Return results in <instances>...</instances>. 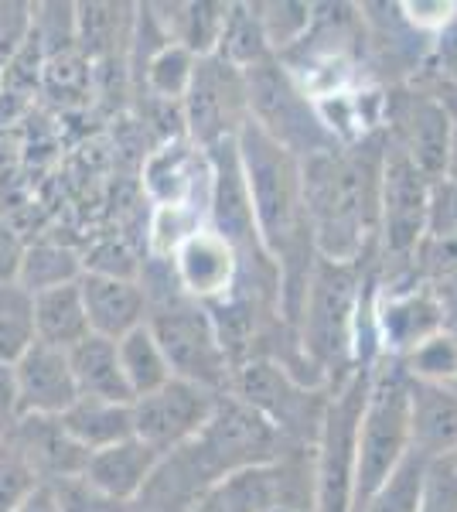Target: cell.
<instances>
[{
  "mask_svg": "<svg viewBox=\"0 0 457 512\" xmlns=\"http://www.w3.org/2000/svg\"><path fill=\"white\" fill-rule=\"evenodd\" d=\"M21 420H24V410H21L18 383H14V369L0 366V441L18 431Z\"/></svg>",
  "mask_w": 457,
  "mask_h": 512,
  "instance_id": "e575fe53",
  "label": "cell"
},
{
  "mask_svg": "<svg viewBox=\"0 0 457 512\" xmlns=\"http://www.w3.org/2000/svg\"><path fill=\"white\" fill-rule=\"evenodd\" d=\"M79 294L82 308H86L89 332L99 338H123L147 321L151 301H147L140 280H123V277H106V274H82L79 277Z\"/></svg>",
  "mask_w": 457,
  "mask_h": 512,
  "instance_id": "2e32d148",
  "label": "cell"
},
{
  "mask_svg": "<svg viewBox=\"0 0 457 512\" xmlns=\"http://www.w3.org/2000/svg\"><path fill=\"white\" fill-rule=\"evenodd\" d=\"M222 62H229L232 69L246 72L249 65L270 59L267 38H263L260 18H256L253 4H229L226 11V24H222V38L219 48H215Z\"/></svg>",
  "mask_w": 457,
  "mask_h": 512,
  "instance_id": "d4e9b609",
  "label": "cell"
},
{
  "mask_svg": "<svg viewBox=\"0 0 457 512\" xmlns=\"http://www.w3.org/2000/svg\"><path fill=\"white\" fill-rule=\"evenodd\" d=\"M147 328L161 345L174 379H185V383H195L212 393H229L236 366H232L205 304L174 291L161 301H151Z\"/></svg>",
  "mask_w": 457,
  "mask_h": 512,
  "instance_id": "277c9868",
  "label": "cell"
},
{
  "mask_svg": "<svg viewBox=\"0 0 457 512\" xmlns=\"http://www.w3.org/2000/svg\"><path fill=\"white\" fill-rule=\"evenodd\" d=\"M267 512H297V509H284V506H277V509H267Z\"/></svg>",
  "mask_w": 457,
  "mask_h": 512,
  "instance_id": "74e56055",
  "label": "cell"
},
{
  "mask_svg": "<svg viewBox=\"0 0 457 512\" xmlns=\"http://www.w3.org/2000/svg\"><path fill=\"white\" fill-rule=\"evenodd\" d=\"M417 512H457V461L454 458L427 461Z\"/></svg>",
  "mask_w": 457,
  "mask_h": 512,
  "instance_id": "4dcf8cb0",
  "label": "cell"
},
{
  "mask_svg": "<svg viewBox=\"0 0 457 512\" xmlns=\"http://www.w3.org/2000/svg\"><path fill=\"white\" fill-rule=\"evenodd\" d=\"M168 263H171V274L178 280L181 294L198 304L226 301V297L236 291L239 267H243L239 253L232 250V243H226V239L209 226H202L195 236H188L185 243L174 250Z\"/></svg>",
  "mask_w": 457,
  "mask_h": 512,
  "instance_id": "5bb4252c",
  "label": "cell"
},
{
  "mask_svg": "<svg viewBox=\"0 0 457 512\" xmlns=\"http://www.w3.org/2000/svg\"><path fill=\"white\" fill-rule=\"evenodd\" d=\"M86 274V263L76 250L62 243H28L18 270V287H24L31 297L41 291H52V287H65V284H76V280Z\"/></svg>",
  "mask_w": 457,
  "mask_h": 512,
  "instance_id": "cb8c5ba5",
  "label": "cell"
},
{
  "mask_svg": "<svg viewBox=\"0 0 457 512\" xmlns=\"http://www.w3.org/2000/svg\"><path fill=\"white\" fill-rule=\"evenodd\" d=\"M14 512H62V502H58L55 485H38V489L31 492Z\"/></svg>",
  "mask_w": 457,
  "mask_h": 512,
  "instance_id": "d590c367",
  "label": "cell"
},
{
  "mask_svg": "<svg viewBox=\"0 0 457 512\" xmlns=\"http://www.w3.org/2000/svg\"><path fill=\"white\" fill-rule=\"evenodd\" d=\"M406 454H410V379L400 362L379 355L369 369V390L359 420L352 512H362Z\"/></svg>",
  "mask_w": 457,
  "mask_h": 512,
  "instance_id": "3957f363",
  "label": "cell"
},
{
  "mask_svg": "<svg viewBox=\"0 0 457 512\" xmlns=\"http://www.w3.org/2000/svg\"><path fill=\"white\" fill-rule=\"evenodd\" d=\"M410 451L423 461L457 454V390L410 379Z\"/></svg>",
  "mask_w": 457,
  "mask_h": 512,
  "instance_id": "ac0fdd59",
  "label": "cell"
},
{
  "mask_svg": "<svg viewBox=\"0 0 457 512\" xmlns=\"http://www.w3.org/2000/svg\"><path fill=\"white\" fill-rule=\"evenodd\" d=\"M35 342V297L18 284H0V366H14Z\"/></svg>",
  "mask_w": 457,
  "mask_h": 512,
  "instance_id": "484cf974",
  "label": "cell"
},
{
  "mask_svg": "<svg viewBox=\"0 0 457 512\" xmlns=\"http://www.w3.org/2000/svg\"><path fill=\"white\" fill-rule=\"evenodd\" d=\"M440 178L451 181L457 188V123H454V137H451V151H447V161H444V171H440Z\"/></svg>",
  "mask_w": 457,
  "mask_h": 512,
  "instance_id": "8d00e7d4",
  "label": "cell"
},
{
  "mask_svg": "<svg viewBox=\"0 0 457 512\" xmlns=\"http://www.w3.org/2000/svg\"><path fill=\"white\" fill-rule=\"evenodd\" d=\"M188 444L215 485L236 472H246V468L270 465L287 448L277 427L263 414H256L249 403L239 400L236 393H219L212 417Z\"/></svg>",
  "mask_w": 457,
  "mask_h": 512,
  "instance_id": "ba28073f",
  "label": "cell"
},
{
  "mask_svg": "<svg viewBox=\"0 0 457 512\" xmlns=\"http://www.w3.org/2000/svg\"><path fill=\"white\" fill-rule=\"evenodd\" d=\"M89 335L93 332H89L86 308H82L79 280L35 294V338L41 345L69 352Z\"/></svg>",
  "mask_w": 457,
  "mask_h": 512,
  "instance_id": "7402d4cb",
  "label": "cell"
},
{
  "mask_svg": "<svg viewBox=\"0 0 457 512\" xmlns=\"http://www.w3.org/2000/svg\"><path fill=\"white\" fill-rule=\"evenodd\" d=\"M243 79L249 120L270 140H277L284 151L294 154L297 161H307L314 154L338 147V140L321 123L314 96H307V89L273 55L249 65Z\"/></svg>",
  "mask_w": 457,
  "mask_h": 512,
  "instance_id": "8992f818",
  "label": "cell"
},
{
  "mask_svg": "<svg viewBox=\"0 0 457 512\" xmlns=\"http://www.w3.org/2000/svg\"><path fill=\"white\" fill-rule=\"evenodd\" d=\"M369 369L355 366L331 383L318 437H314V512H352L359 420L369 390Z\"/></svg>",
  "mask_w": 457,
  "mask_h": 512,
  "instance_id": "5b68a950",
  "label": "cell"
},
{
  "mask_svg": "<svg viewBox=\"0 0 457 512\" xmlns=\"http://www.w3.org/2000/svg\"><path fill=\"white\" fill-rule=\"evenodd\" d=\"M430 181L423 171L396 151L386 137V161H382V188H379V236L376 246L386 263H406L417 256L427 229V202Z\"/></svg>",
  "mask_w": 457,
  "mask_h": 512,
  "instance_id": "9c48e42d",
  "label": "cell"
},
{
  "mask_svg": "<svg viewBox=\"0 0 457 512\" xmlns=\"http://www.w3.org/2000/svg\"><path fill=\"white\" fill-rule=\"evenodd\" d=\"M116 355H120L123 379H127L134 400H137V396H147V393L161 390L168 379H174L168 359H164L161 345H157L154 332L147 328V321L140 328H134V332L116 338Z\"/></svg>",
  "mask_w": 457,
  "mask_h": 512,
  "instance_id": "603a6c76",
  "label": "cell"
},
{
  "mask_svg": "<svg viewBox=\"0 0 457 512\" xmlns=\"http://www.w3.org/2000/svg\"><path fill=\"white\" fill-rule=\"evenodd\" d=\"M386 120L389 144L403 151L430 181H437L454 137V117L444 99L430 93L386 96Z\"/></svg>",
  "mask_w": 457,
  "mask_h": 512,
  "instance_id": "7c38bea8",
  "label": "cell"
},
{
  "mask_svg": "<svg viewBox=\"0 0 457 512\" xmlns=\"http://www.w3.org/2000/svg\"><path fill=\"white\" fill-rule=\"evenodd\" d=\"M134 403H106V400H86L79 396L58 424L65 427V434L79 444L82 451L96 454L103 448H113V444L134 437Z\"/></svg>",
  "mask_w": 457,
  "mask_h": 512,
  "instance_id": "44dd1931",
  "label": "cell"
},
{
  "mask_svg": "<svg viewBox=\"0 0 457 512\" xmlns=\"http://www.w3.org/2000/svg\"><path fill=\"white\" fill-rule=\"evenodd\" d=\"M69 366H72V379H76V390L86 400L134 403V393H130L120 369L116 342H110V338H99V335L82 338L76 349H69Z\"/></svg>",
  "mask_w": 457,
  "mask_h": 512,
  "instance_id": "ffe728a7",
  "label": "cell"
},
{
  "mask_svg": "<svg viewBox=\"0 0 457 512\" xmlns=\"http://www.w3.org/2000/svg\"><path fill=\"white\" fill-rule=\"evenodd\" d=\"M386 130L301 161L304 219L314 256L359 263L376 250Z\"/></svg>",
  "mask_w": 457,
  "mask_h": 512,
  "instance_id": "6da1fadb",
  "label": "cell"
},
{
  "mask_svg": "<svg viewBox=\"0 0 457 512\" xmlns=\"http://www.w3.org/2000/svg\"><path fill=\"white\" fill-rule=\"evenodd\" d=\"M215 400H219V393L202 390L185 379H168L161 390L134 400V407H130L134 410V437L151 444L157 454L185 448L212 417Z\"/></svg>",
  "mask_w": 457,
  "mask_h": 512,
  "instance_id": "8fae6325",
  "label": "cell"
},
{
  "mask_svg": "<svg viewBox=\"0 0 457 512\" xmlns=\"http://www.w3.org/2000/svg\"><path fill=\"white\" fill-rule=\"evenodd\" d=\"M423 239H430V243H457V188L444 178H437L430 185Z\"/></svg>",
  "mask_w": 457,
  "mask_h": 512,
  "instance_id": "1f68e13d",
  "label": "cell"
},
{
  "mask_svg": "<svg viewBox=\"0 0 457 512\" xmlns=\"http://www.w3.org/2000/svg\"><path fill=\"white\" fill-rule=\"evenodd\" d=\"M181 106H185L188 134L202 151L212 144H222V140H232L249 120L243 72L222 62L219 55H205L195 65V76H191Z\"/></svg>",
  "mask_w": 457,
  "mask_h": 512,
  "instance_id": "30bf717a",
  "label": "cell"
},
{
  "mask_svg": "<svg viewBox=\"0 0 457 512\" xmlns=\"http://www.w3.org/2000/svg\"><path fill=\"white\" fill-rule=\"evenodd\" d=\"M11 369L24 417H62L79 400L69 352L35 342Z\"/></svg>",
  "mask_w": 457,
  "mask_h": 512,
  "instance_id": "9a60e30c",
  "label": "cell"
},
{
  "mask_svg": "<svg viewBox=\"0 0 457 512\" xmlns=\"http://www.w3.org/2000/svg\"><path fill=\"white\" fill-rule=\"evenodd\" d=\"M45 485L28 461V454L18 448L14 437L0 441V512H14L31 492Z\"/></svg>",
  "mask_w": 457,
  "mask_h": 512,
  "instance_id": "f546056e",
  "label": "cell"
},
{
  "mask_svg": "<svg viewBox=\"0 0 457 512\" xmlns=\"http://www.w3.org/2000/svg\"><path fill=\"white\" fill-rule=\"evenodd\" d=\"M423 475H427V461L420 454H406L393 475L379 485L376 495L362 506V512H417Z\"/></svg>",
  "mask_w": 457,
  "mask_h": 512,
  "instance_id": "f1b7e54d",
  "label": "cell"
},
{
  "mask_svg": "<svg viewBox=\"0 0 457 512\" xmlns=\"http://www.w3.org/2000/svg\"><path fill=\"white\" fill-rule=\"evenodd\" d=\"M376 349L386 359H403L427 338L447 328V301L430 284L396 287L369 301Z\"/></svg>",
  "mask_w": 457,
  "mask_h": 512,
  "instance_id": "4fadbf2b",
  "label": "cell"
},
{
  "mask_svg": "<svg viewBox=\"0 0 457 512\" xmlns=\"http://www.w3.org/2000/svg\"><path fill=\"white\" fill-rule=\"evenodd\" d=\"M55 492H58V502H62V512H123L127 509V506H120V502L99 495L96 489H89V485L82 482V475L69 478V482H58Z\"/></svg>",
  "mask_w": 457,
  "mask_h": 512,
  "instance_id": "d6a6232c",
  "label": "cell"
},
{
  "mask_svg": "<svg viewBox=\"0 0 457 512\" xmlns=\"http://www.w3.org/2000/svg\"><path fill=\"white\" fill-rule=\"evenodd\" d=\"M195 65H198L195 55H191L188 48L174 45V41L154 48L144 59L147 93L157 99H168V103H181L191 86V76H195Z\"/></svg>",
  "mask_w": 457,
  "mask_h": 512,
  "instance_id": "83f0119b",
  "label": "cell"
},
{
  "mask_svg": "<svg viewBox=\"0 0 457 512\" xmlns=\"http://www.w3.org/2000/svg\"><path fill=\"white\" fill-rule=\"evenodd\" d=\"M24 250H28V243L18 233V226H11V222L0 216V284H18Z\"/></svg>",
  "mask_w": 457,
  "mask_h": 512,
  "instance_id": "836d02e7",
  "label": "cell"
},
{
  "mask_svg": "<svg viewBox=\"0 0 457 512\" xmlns=\"http://www.w3.org/2000/svg\"><path fill=\"white\" fill-rule=\"evenodd\" d=\"M365 284L369 267L359 263H335L314 256L311 274L304 280L301 308H297V345L304 362H311L314 379L338 383L355 369V345H359L365 315Z\"/></svg>",
  "mask_w": 457,
  "mask_h": 512,
  "instance_id": "7a4b0ae2",
  "label": "cell"
},
{
  "mask_svg": "<svg viewBox=\"0 0 457 512\" xmlns=\"http://www.w3.org/2000/svg\"><path fill=\"white\" fill-rule=\"evenodd\" d=\"M229 393L267 417L287 444L297 441L301 448H314L331 386L321 393L318 386H307V379H297L284 362L249 359L236 369Z\"/></svg>",
  "mask_w": 457,
  "mask_h": 512,
  "instance_id": "52a82bcc",
  "label": "cell"
},
{
  "mask_svg": "<svg viewBox=\"0 0 457 512\" xmlns=\"http://www.w3.org/2000/svg\"><path fill=\"white\" fill-rule=\"evenodd\" d=\"M396 362H400L406 379H413V383L454 386L457 390V332L447 325L444 332L427 338V342Z\"/></svg>",
  "mask_w": 457,
  "mask_h": 512,
  "instance_id": "4316f807",
  "label": "cell"
},
{
  "mask_svg": "<svg viewBox=\"0 0 457 512\" xmlns=\"http://www.w3.org/2000/svg\"><path fill=\"white\" fill-rule=\"evenodd\" d=\"M161 458L164 454H157L151 444L137 441V437H127V441L113 444V448L89 454L82 482H86L89 489H96L99 495H106V499L120 502V506H130L140 495V489L147 485V478L154 475Z\"/></svg>",
  "mask_w": 457,
  "mask_h": 512,
  "instance_id": "e0dca14e",
  "label": "cell"
},
{
  "mask_svg": "<svg viewBox=\"0 0 457 512\" xmlns=\"http://www.w3.org/2000/svg\"><path fill=\"white\" fill-rule=\"evenodd\" d=\"M11 437L18 441V448L28 454V461L35 465V472L45 485L69 482V478H79L86 472L89 451H82L79 444L65 434L58 417H24Z\"/></svg>",
  "mask_w": 457,
  "mask_h": 512,
  "instance_id": "d6986e66",
  "label": "cell"
}]
</instances>
